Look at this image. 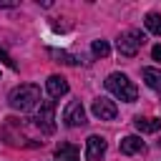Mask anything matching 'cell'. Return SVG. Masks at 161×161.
Returning <instances> with one entry per match:
<instances>
[{"label":"cell","mask_w":161,"mask_h":161,"mask_svg":"<svg viewBox=\"0 0 161 161\" xmlns=\"http://www.w3.org/2000/svg\"><path fill=\"white\" fill-rule=\"evenodd\" d=\"M33 123L43 131V133H53L55 131V101H43Z\"/></svg>","instance_id":"4"},{"label":"cell","mask_w":161,"mask_h":161,"mask_svg":"<svg viewBox=\"0 0 161 161\" xmlns=\"http://www.w3.org/2000/svg\"><path fill=\"white\" fill-rule=\"evenodd\" d=\"M158 146H161V141H158Z\"/></svg>","instance_id":"19"},{"label":"cell","mask_w":161,"mask_h":161,"mask_svg":"<svg viewBox=\"0 0 161 161\" xmlns=\"http://www.w3.org/2000/svg\"><path fill=\"white\" fill-rule=\"evenodd\" d=\"M141 75H143V80H146V86H148V88L161 91V70H158V68H143V70H141Z\"/></svg>","instance_id":"12"},{"label":"cell","mask_w":161,"mask_h":161,"mask_svg":"<svg viewBox=\"0 0 161 161\" xmlns=\"http://www.w3.org/2000/svg\"><path fill=\"white\" fill-rule=\"evenodd\" d=\"M111 53V45L106 43V40H93V55H98V58H106Z\"/></svg>","instance_id":"14"},{"label":"cell","mask_w":161,"mask_h":161,"mask_svg":"<svg viewBox=\"0 0 161 161\" xmlns=\"http://www.w3.org/2000/svg\"><path fill=\"white\" fill-rule=\"evenodd\" d=\"M143 151H146V143L141 141V136H126V138H121V153L133 156V153H143Z\"/></svg>","instance_id":"9"},{"label":"cell","mask_w":161,"mask_h":161,"mask_svg":"<svg viewBox=\"0 0 161 161\" xmlns=\"http://www.w3.org/2000/svg\"><path fill=\"white\" fill-rule=\"evenodd\" d=\"M143 25H146V30H148V33L161 35V15H158V13H148V15L143 18Z\"/></svg>","instance_id":"13"},{"label":"cell","mask_w":161,"mask_h":161,"mask_svg":"<svg viewBox=\"0 0 161 161\" xmlns=\"http://www.w3.org/2000/svg\"><path fill=\"white\" fill-rule=\"evenodd\" d=\"M18 3L15 0H0V8H15Z\"/></svg>","instance_id":"18"},{"label":"cell","mask_w":161,"mask_h":161,"mask_svg":"<svg viewBox=\"0 0 161 161\" xmlns=\"http://www.w3.org/2000/svg\"><path fill=\"white\" fill-rule=\"evenodd\" d=\"M0 58H3V63H5L8 68H13V70H15V60H10V55H8L3 48H0Z\"/></svg>","instance_id":"16"},{"label":"cell","mask_w":161,"mask_h":161,"mask_svg":"<svg viewBox=\"0 0 161 161\" xmlns=\"http://www.w3.org/2000/svg\"><path fill=\"white\" fill-rule=\"evenodd\" d=\"M106 88L118 98V101H126V103H133L138 98V88L133 86V80L123 73H111L106 78Z\"/></svg>","instance_id":"2"},{"label":"cell","mask_w":161,"mask_h":161,"mask_svg":"<svg viewBox=\"0 0 161 161\" xmlns=\"http://www.w3.org/2000/svg\"><path fill=\"white\" fill-rule=\"evenodd\" d=\"M143 33H138V30H128V33H123V35H118V40H116V48H118V53L121 55H126V58H133L136 53H138V48L143 45Z\"/></svg>","instance_id":"3"},{"label":"cell","mask_w":161,"mask_h":161,"mask_svg":"<svg viewBox=\"0 0 161 161\" xmlns=\"http://www.w3.org/2000/svg\"><path fill=\"white\" fill-rule=\"evenodd\" d=\"M106 153V141L101 136H88L86 138V161H101Z\"/></svg>","instance_id":"7"},{"label":"cell","mask_w":161,"mask_h":161,"mask_svg":"<svg viewBox=\"0 0 161 161\" xmlns=\"http://www.w3.org/2000/svg\"><path fill=\"white\" fill-rule=\"evenodd\" d=\"M45 88H48L50 98H60V96H65V93H68V80H65L63 75H48Z\"/></svg>","instance_id":"8"},{"label":"cell","mask_w":161,"mask_h":161,"mask_svg":"<svg viewBox=\"0 0 161 161\" xmlns=\"http://www.w3.org/2000/svg\"><path fill=\"white\" fill-rule=\"evenodd\" d=\"M151 55H153V60L161 63V45H153V48H151Z\"/></svg>","instance_id":"17"},{"label":"cell","mask_w":161,"mask_h":161,"mask_svg":"<svg viewBox=\"0 0 161 161\" xmlns=\"http://www.w3.org/2000/svg\"><path fill=\"white\" fill-rule=\"evenodd\" d=\"M91 111H93V116H96V118H101V121H113V118L118 116L116 103H113V101H108V98H96Z\"/></svg>","instance_id":"6"},{"label":"cell","mask_w":161,"mask_h":161,"mask_svg":"<svg viewBox=\"0 0 161 161\" xmlns=\"http://www.w3.org/2000/svg\"><path fill=\"white\" fill-rule=\"evenodd\" d=\"M8 101H10V106H13L15 111H20V113L33 111V108L40 103V88H38L35 83H23V86L13 88V93H10Z\"/></svg>","instance_id":"1"},{"label":"cell","mask_w":161,"mask_h":161,"mask_svg":"<svg viewBox=\"0 0 161 161\" xmlns=\"http://www.w3.org/2000/svg\"><path fill=\"white\" fill-rule=\"evenodd\" d=\"M133 126H136L141 133H156V131L161 128V118H143V116H138V118L133 121Z\"/></svg>","instance_id":"11"},{"label":"cell","mask_w":161,"mask_h":161,"mask_svg":"<svg viewBox=\"0 0 161 161\" xmlns=\"http://www.w3.org/2000/svg\"><path fill=\"white\" fill-rule=\"evenodd\" d=\"M53 55L58 58V63H65V65H75V63H78L70 53H63V50H53Z\"/></svg>","instance_id":"15"},{"label":"cell","mask_w":161,"mask_h":161,"mask_svg":"<svg viewBox=\"0 0 161 161\" xmlns=\"http://www.w3.org/2000/svg\"><path fill=\"white\" fill-rule=\"evenodd\" d=\"M55 158H58V161H80V151H78L73 143L63 141V143L55 146Z\"/></svg>","instance_id":"10"},{"label":"cell","mask_w":161,"mask_h":161,"mask_svg":"<svg viewBox=\"0 0 161 161\" xmlns=\"http://www.w3.org/2000/svg\"><path fill=\"white\" fill-rule=\"evenodd\" d=\"M63 121H65V126H70V128L83 126V123H86V108H83V103H80V101H70V103L65 106V111H63Z\"/></svg>","instance_id":"5"}]
</instances>
